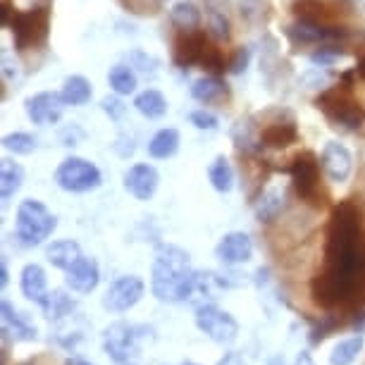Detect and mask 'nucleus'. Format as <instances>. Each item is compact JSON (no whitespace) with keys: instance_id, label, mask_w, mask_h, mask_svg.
I'll return each instance as SVG.
<instances>
[{"instance_id":"8fccbe9b","label":"nucleus","mask_w":365,"mask_h":365,"mask_svg":"<svg viewBox=\"0 0 365 365\" xmlns=\"http://www.w3.org/2000/svg\"><path fill=\"white\" fill-rule=\"evenodd\" d=\"M127 365H134V363H127Z\"/></svg>"},{"instance_id":"de8ad7c7","label":"nucleus","mask_w":365,"mask_h":365,"mask_svg":"<svg viewBox=\"0 0 365 365\" xmlns=\"http://www.w3.org/2000/svg\"><path fill=\"white\" fill-rule=\"evenodd\" d=\"M70 365H91V363H86V361H81V358H72Z\"/></svg>"},{"instance_id":"a211bd4d","label":"nucleus","mask_w":365,"mask_h":365,"mask_svg":"<svg viewBox=\"0 0 365 365\" xmlns=\"http://www.w3.org/2000/svg\"><path fill=\"white\" fill-rule=\"evenodd\" d=\"M19 287H22V294L29 301L43 306L48 299V279H46V270L36 263H29L22 267V274H19Z\"/></svg>"},{"instance_id":"79ce46f5","label":"nucleus","mask_w":365,"mask_h":365,"mask_svg":"<svg viewBox=\"0 0 365 365\" xmlns=\"http://www.w3.org/2000/svg\"><path fill=\"white\" fill-rule=\"evenodd\" d=\"M354 329H356L358 334H365V311L354 315Z\"/></svg>"},{"instance_id":"49530a36","label":"nucleus","mask_w":365,"mask_h":365,"mask_svg":"<svg viewBox=\"0 0 365 365\" xmlns=\"http://www.w3.org/2000/svg\"><path fill=\"white\" fill-rule=\"evenodd\" d=\"M356 74L361 77L363 81H365V58H361L358 60V67H356Z\"/></svg>"},{"instance_id":"7ed1b4c3","label":"nucleus","mask_w":365,"mask_h":365,"mask_svg":"<svg viewBox=\"0 0 365 365\" xmlns=\"http://www.w3.org/2000/svg\"><path fill=\"white\" fill-rule=\"evenodd\" d=\"M12 31V41L19 53L36 51L46 46L48 29H51V10L34 8V10H12V19L8 22Z\"/></svg>"},{"instance_id":"1a4fd4ad","label":"nucleus","mask_w":365,"mask_h":365,"mask_svg":"<svg viewBox=\"0 0 365 365\" xmlns=\"http://www.w3.org/2000/svg\"><path fill=\"white\" fill-rule=\"evenodd\" d=\"M196 327L215 344H232L239 336V322L212 303L196 308Z\"/></svg>"},{"instance_id":"58836bf2","label":"nucleus","mask_w":365,"mask_h":365,"mask_svg":"<svg viewBox=\"0 0 365 365\" xmlns=\"http://www.w3.org/2000/svg\"><path fill=\"white\" fill-rule=\"evenodd\" d=\"M246 63H249V51H244V48H241V51H237L234 60L230 63V70L239 74L241 70H246Z\"/></svg>"},{"instance_id":"f257e3e1","label":"nucleus","mask_w":365,"mask_h":365,"mask_svg":"<svg viewBox=\"0 0 365 365\" xmlns=\"http://www.w3.org/2000/svg\"><path fill=\"white\" fill-rule=\"evenodd\" d=\"M361 210L341 201L332 210L325 241V267L311 282L318 306L336 308L358 294V260H361Z\"/></svg>"},{"instance_id":"ddd939ff","label":"nucleus","mask_w":365,"mask_h":365,"mask_svg":"<svg viewBox=\"0 0 365 365\" xmlns=\"http://www.w3.org/2000/svg\"><path fill=\"white\" fill-rule=\"evenodd\" d=\"M210 41L205 38L203 31H182L175 38V63L182 67V70H189L194 65H201L205 51H208Z\"/></svg>"},{"instance_id":"bb28decb","label":"nucleus","mask_w":365,"mask_h":365,"mask_svg":"<svg viewBox=\"0 0 365 365\" xmlns=\"http://www.w3.org/2000/svg\"><path fill=\"white\" fill-rule=\"evenodd\" d=\"M282 208H284V189L272 187V189H267L265 194L260 196V201L256 203V217L260 222H272L282 212Z\"/></svg>"},{"instance_id":"393cba45","label":"nucleus","mask_w":365,"mask_h":365,"mask_svg":"<svg viewBox=\"0 0 365 365\" xmlns=\"http://www.w3.org/2000/svg\"><path fill=\"white\" fill-rule=\"evenodd\" d=\"M63 101L67 106H86L91 101V81L81 74H74V77H67L63 84Z\"/></svg>"},{"instance_id":"423d86ee","label":"nucleus","mask_w":365,"mask_h":365,"mask_svg":"<svg viewBox=\"0 0 365 365\" xmlns=\"http://www.w3.org/2000/svg\"><path fill=\"white\" fill-rule=\"evenodd\" d=\"M320 160L311 150H303L289 165V175H292L294 189L301 201H306L313 208L322 205V191H320Z\"/></svg>"},{"instance_id":"9b49d317","label":"nucleus","mask_w":365,"mask_h":365,"mask_svg":"<svg viewBox=\"0 0 365 365\" xmlns=\"http://www.w3.org/2000/svg\"><path fill=\"white\" fill-rule=\"evenodd\" d=\"M65 106L67 103L63 101V93H55V91L36 93L31 98H26L24 103L26 115H29L34 125H55L63 117Z\"/></svg>"},{"instance_id":"e433bc0d","label":"nucleus","mask_w":365,"mask_h":365,"mask_svg":"<svg viewBox=\"0 0 365 365\" xmlns=\"http://www.w3.org/2000/svg\"><path fill=\"white\" fill-rule=\"evenodd\" d=\"M189 122L196 129H203V132H212V129H217V117L212 113H208V110H194V113L189 115Z\"/></svg>"},{"instance_id":"a18cd8bd","label":"nucleus","mask_w":365,"mask_h":365,"mask_svg":"<svg viewBox=\"0 0 365 365\" xmlns=\"http://www.w3.org/2000/svg\"><path fill=\"white\" fill-rule=\"evenodd\" d=\"M296 365H315V363H313L311 354H301L299 358H296Z\"/></svg>"},{"instance_id":"0eeeda50","label":"nucleus","mask_w":365,"mask_h":365,"mask_svg":"<svg viewBox=\"0 0 365 365\" xmlns=\"http://www.w3.org/2000/svg\"><path fill=\"white\" fill-rule=\"evenodd\" d=\"M55 182H58L60 189L70 191V194H84V191H93L101 187L103 175L93 163L72 155L55 170Z\"/></svg>"},{"instance_id":"f8f14e48","label":"nucleus","mask_w":365,"mask_h":365,"mask_svg":"<svg viewBox=\"0 0 365 365\" xmlns=\"http://www.w3.org/2000/svg\"><path fill=\"white\" fill-rule=\"evenodd\" d=\"M320 163H322V170H325L327 179L334 184H344L351 177V170H354V155H351V150L339 141L325 143Z\"/></svg>"},{"instance_id":"7c9ffc66","label":"nucleus","mask_w":365,"mask_h":365,"mask_svg":"<svg viewBox=\"0 0 365 365\" xmlns=\"http://www.w3.org/2000/svg\"><path fill=\"white\" fill-rule=\"evenodd\" d=\"M43 313L48 320H63L67 318V315H72V311L77 308V303H74V299L70 294L65 292H51L48 294V299L43 306Z\"/></svg>"},{"instance_id":"72a5a7b5","label":"nucleus","mask_w":365,"mask_h":365,"mask_svg":"<svg viewBox=\"0 0 365 365\" xmlns=\"http://www.w3.org/2000/svg\"><path fill=\"white\" fill-rule=\"evenodd\" d=\"M3 148L10 150L15 155H29L36 150V139L26 132H15V134H8L3 139Z\"/></svg>"},{"instance_id":"5701e85b","label":"nucleus","mask_w":365,"mask_h":365,"mask_svg":"<svg viewBox=\"0 0 365 365\" xmlns=\"http://www.w3.org/2000/svg\"><path fill=\"white\" fill-rule=\"evenodd\" d=\"M191 96H194L198 103H217L227 96V84L217 74H208V77H201L194 81Z\"/></svg>"},{"instance_id":"a878e982","label":"nucleus","mask_w":365,"mask_h":365,"mask_svg":"<svg viewBox=\"0 0 365 365\" xmlns=\"http://www.w3.org/2000/svg\"><path fill=\"white\" fill-rule=\"evenodd\" d=\"M179 148V132L177 129H160L153 139L148 141V153L150 158H158V160H165V158H172Z\"/></svg>"},{"instance_id":"c756f323","label":"nucleus","mask_w":365,"mask_h":365,"mask_svg":"<svg viewBox=\"0 0 365 365\" xmlns=\"http://www.w3.org/2000/svg\"><path fill=\"white\" fill-rule=\"evenodd\" d=\"M170 19H172V24L179 26L182 31H194L198 29V24H201V10H198L194 3H189V0H182V3H177L175 8L170 10Z\"/></svg>"},{"instance_id":"2f4dec72","label":"nucleus","mask_w":365,"mask_h":365,"mask_svg":"<svg viewBox=\"0 0 365 365\" xmlns=\"http://www.w3.org/2000/svg\"><path fill=\"white\" fill-rule=\"evenodd\" d=\"M108 81L117 96H129L136 91V72L127 65H115L108 72Z\"/></svg>"},{"instance_id":"f03ea898","label":"nucleus","mask_w":365,"mask_h":365,"mask_svg":"<svg viewBox=\"0 0 365 365\" xmlns=\"http://www.w3.org/2000/svg\"><path fill=\"white\" fill-rule=\"evenodd\" d=\"M150 292L158 301L182 303L198 292V272L191 256L175 244H160L150 267Z\"/></svg>"},{"instance_id":"9d476101","label":"nucleus","mask_w":365,"mask_h":365,"mask_svg":"<svg viewBox=\"0 0 365 365\" xmlns=\"http://www.w3.org/2000/svg\"><path fill=\"white\" fill-rule=\"evenodd\" d=\"M143 292H146V284L141 277H136V274L120 277L110 284L106 296H103V308L110 313H127L143 299Z\"/></svg>"},{"instance_id":"6ab92c4d","label":"nucleus","mask_w":365,"mask_h":365,"mask_svg":"<svg viewBox=\"0 0 365 365\" xmlns=\"http://www.w3.org/2000/svg\"><path fill=\"white\" fill-rule=\"evenodd\" d=\"M299 139V132H296V125L294 120L289 122H270V125L263 127L260 132V143L267 148H287L296 143Z\"/></svg>"},{"instance_id":"09e8293b","label":"nucleus","mask_w":365,"mask_h":365,"mask_svg":"<svg viewBox=\"0 0 365 365\" xmlns=\"http://www.w3.org/2000/svg\"><path fill=\"white\" fill-rule=\"evenodd\" d=\"M182 365H196V363H182Z\"/></svg>"},{"instance_id":"dca6fc26","label":"nucleus","mask_w":365,"mask_h":365,"mask_svg":"<svg viewBox=\"0 0 365 365\" xmlns=\"http://www.w3.org/2000/svg\"><path fill=\"white\" fill-rule=\"evenodd\" d=\"M215 258L225 265L249 263L253 258V241L244 232H230L215 246Z\"/></svg>"},{"instance_id":"c85d7f7f","label":"nucleus","mask_w":365,"mask_h":365,"mask_svg":"<svg viewBox=\"0 0 365 365\" xmlns=\"http://www.w3.org/2000/svg\"><path fill=\"white\" fill-rule=\"evenodd\" d=\"M208 179L212 184V189L220 191V194H227V191H232L234 187V170L230 160H227L225 155H217L212 165L208 168Z\"/></svg>"},{"instance_id":"f704fd0d","label":"nucleus","mask_w":365,"mask_h":365,"mask_svg":"<svg viewBox=\"0 0 365 365\" xmlns=\"http://www.w3.org/2000/svg\"><path fill=\"white\" fill-rule=\"evenodd\" d=\"M208 31L212 38L217 41H230L232 38V24L230 17L220 10H208Z\"/></svg>"},{"instance_id":"412c9836","label":"nucleus","mask_w":365,"mask_h":365,"mask_svg":"<svg viewBox=\"0 0 365 365\" xmlns=\"http://www.w3.org/2000/svg\"><path fill=\"white\" fill-rule=\"evenodd\" d=\"M22 182H24L22 165L3 158V160H0V198H3L5 205H8L10 198H15L17 191L22 189Z\"/></svg>"},{"instance_id":"a19ab883","label":"nucleus","mask_w":365,"mask_h":365,"mask_svg":"<svg viewBox=\"0 0 365 365\" xmlns=\"http://www.w3.org/2000/svg\"><path fill=\"white\" fill-rule=\"evenodd\" d=\"M8 277H10V274H8V258H0V287H8Z\"/></svg>"},{"instance_id":"39448f33","label":"nucleus","mask_w":365,"mask_h":365,"mask_svg":"<svg viewBox=\"0 0 365 365\" xmlns=\"http://www.w3.org/2000/svg\"><path fill=\"white\" fill-rule=\"evenodd\" d=\"M153 334V327L148 325H127V322H115L103 332V349L115 363L127 365L129 358L139 354V344Z\"/></svg>"},{"instance_id":"473e14b6","label":"nucleus","mask_w":365,"mask_h":365,"mask_svg":"<svg viewBox=\"0 0 365 365\" xmlns=\"http://www.w3.org/2000/svg\"><path fill=\"white\" fill-rule=\"evenodd\" d=\"M294 12L299 15V19H306V22L325 24L327 19V5L322 0H296Z\"/></svg>"},{"instance_id":"ea45409f","label":"nucleus","mask_w":365,"mask_h":365,"mask_svg":"<svg viewBox=\"0 0 365 365\" xmlns=\"http://www.w3.org/2000/svg\"><path fill=\"white\" fill-rule=\"evenodd\" d=\"M365 289V241L361 244V260H358V292Z\"/></svg>"},{"instance_id":"c9c22d12","label":"nucleus","mask_w":365,"mask_h":365,"mask_svg":"<svg viewBox=\"0 0 365 365\" xmlns=\"http://www.w3.org/2000/svg\"><path fill=\"white\" fill-rule=\"evenodd\" d=\"M339 58H344V51H339V48H334V46H322L320 51H315L311 55V63L320 65V67H327V65H334Z\"/></svg>"},{"instance_id":"b1692460","label":"nucleus","mask_w":365,"mask_h":365,"mask_svg":"<svg viewBox=\"0 0 365 365\" xmlns=\"http://www.w3.org/2000/svg\"><path fill=\"white\" fill-rule=\"evenodd\" d=\"M134 108L143 117H148V120H158V117L168 113V101H165V96L158 88H146V91H141L134 98Z\"/></svg>"},{"instance_id":"c03bdc74","label":"nucleus","mask_w":365,"mask_h":365,"mask_svg":"<svg viewBox=\"0 0 365 365\" xmlns=\"http://www.w3.org/2000/svg\"><path fill=\"white\" fill-rule=\"evenodd\" d=\"M217 365H244V361L239 358V354H225V358Z\"/></svg>"},{"instance_id":"cd10ccee","label":"nucleus","mask_w":365,"mask_h":365,"mask_svg":"<svg viewBox=\"0 0 365 365\" xmlns=\"http://www.w3.org/2000/svg\"><path fill=\"white\" fill-rule=\"evenodd\" d=\"M363 346H365L363 334H354V336H349V339H341L332 349V354H329V365H351V363H356V358L363 351Z\"/></svg>"},{"instance_id":"6e6552de","label":"nucleus","mask_w":365,"mask_h":365,"mask_svg":"<svg viewBox=\"0 0 365 365\" xmlns=\"http://www.w3.org/2000/svg\"><path fill=\"white\" fill-rule=\"evenodd\" d=\"M322 113L327 115V120H332L336 127L349 129V132H356V129L363 127L365 122V113L358 103L351 98L349 93L341 91H325L322 96H318L315 101Z\"/></svg>"},{"instance_id":"37998d69","label":"nucleus","mask_w":365,"mask_h":365,"mask_svg":"<svg viewBox=\"0 0 365 365\" xmlns=\"http://www.w3.org/2000/svg\"><path fill=\"white\" fill-rule=\"evenodd\" d=\"M205 5H208V10H220L225 12L227 5H230V0H205Z\"/></svg>"},{"instance_id":"2eb2a0df","label":"nucleus","mask_w":365,"mask_h":365,"mask_svg":"<svg viewBox=\"0 0 365 365\" xmlns=\"http://www.w3.org/2000/svg\"><path fill=\"white\" fill-rule=\"evenodd\" d=\"M287 36L296 46H308V43H322V41H336V38H346V29H336V26H325L318 22H306L299 19L296 24L287 26Z\"/></svg>"},{"instance_id":"4be33fe9","label":"nucleus","mask_w":365,"mask_h":365,"mask_svg":"<svg viewBox=\"0 0 365 365\" xmlns=\"http://www.w3.org/2000/svg\"><path fill=\"white\" fill-rule=\"evenodd\" d=\"M81 256H84V253H81V246L72 239L55 241L53 246H48V260H51V265L60 267V270H70Z\"/></svg>"},{"instance_id":"f3484780","label":"nucleus","mask_w":365,"mask_h":365,"mask_svg":"<svg viewBox=\"0 0 365 365\" xmlns=\"http://www.w3.org/2000/svg\"><path fill=\"white\" fill-rule=\"evenodd\" d=\"M65 282L72 292L77 294H91L101 282V270H98V263L93 258H86L81 256L77 263H74L70 270H65Z\"/></svg>"},{"instance_id":"4c0bfd02","label":"nucleus","mask_w":365,"mask_h":365,"mask_svg":"<svg viewBox=\"0 0 365 365\" xmlns=\"http://www.w3.org/2000/svg\"><path fill=\"white\" fill-rule=\"evenodd\" d=\"M101 108L106 110V113H108L110 117H113V120H120V117L127 113V106H125V103H122L120 98H110V96H108V98H103V101H101Z\"/></svg>"},{"instance_id":"20e7f679","label":"nucleus","mask_w":365,"mask_h":365,"mask_svg":"<svg viewBox=\"0 0 365 365\" xmlns=\"http://www.w3.org/2000/svg\"><path fill=\"white\" fill-rule=\"evenodd\" d=\"M55 227H58V217L41 201L29 198V201H24L17 208L15 230H17V239L24 246H41L55 232Z\"/></svg>"},{"instance_id":"aec40b11","label":"nucleus","mask_w":365,"mask_h":365,"mask_svg":"<svg viewBox=\"0 0 365 365\" xmlns=\"http://www.w3.org/2000/svg\"><path fill=\"white\" fill-rule=\"evenodd\" d=\"M0 313H3V329L5 332H12L15 339H22V341H34L38 336V329L29 325L22 315L17 313V308L12 306L10 301H3L0 306Z\"/></svg>"},{"instance_id":"4468645a","label":"nucleus","mask_w":365,"mask_h":365,"mask_svg":"<svg viewBox=\"0 0 365 365\" xmlns=\"http://www.w3.org/2000/svg\"><path fill=\"white\" fill-rule=\"evenodd\" d=\"M158 184H160V175H158V170L148 163L132 165V168L125 172V189L136 201H150L158 191Z\"/></svg>"}]
</instances>
